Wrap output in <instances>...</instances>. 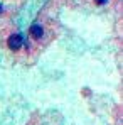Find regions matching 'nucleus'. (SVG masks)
I'll return each mask as SVG.
<instances>
[{"mask_svg":"<svg viewBox=\"0 0 123 125\" xmlns=\"http://www.w3.org/2000/svg\"><path fill=\"white\" fill-rule=\"evenodd\" d=\"M7 44H9V47H10L12 51H19V49H20V46L24 44V39H22L20 34H12V36L9 37Z\"/></svg>","mask_w":123,"mask_h":125,"instance_id":"1","label":"nucleus"},{"mask_svg":"<svg viewBox=\"0 0 123 125\" xmlns=\"http://www.w3.org/2000/svg\"><path fill=\"white\" fill-rule=\"evenodd\" d=\"M30 36H32L34 39H37V41L44 36V29H42L41 24H34V25L30 27Z\"/></svg>","mask_w":123,"mask_h":125,"instance_id":"2","label":"nucleus"},{"mask_svg":"<svg viewBox=\"0 0 123 125\" xmlns=\"http://www.w3.org/2000/svg\"><path fill=\"white\" fill-rule=\"evenodd\" d=\"M95 2H96V3H100V5H104L108 0H95Z\"/></svg>","mask_w":123,"mask_h":125,"instance_id":"3","label":"nucleus"},{"mask_svg":"<svg viewBox=\"0 0 123 125\" xmlns=\"http://www.w3.org/2000/svg\"><path fill=\"white\" fill-rule=\"evenodd\" d=\"M0 12H2V5H0Z\"/></svg>","mask_w":123,"mask_h":125,"instance_id":"4","label":"nucleus"}]
</instances>
